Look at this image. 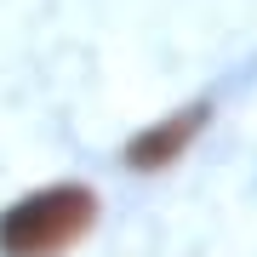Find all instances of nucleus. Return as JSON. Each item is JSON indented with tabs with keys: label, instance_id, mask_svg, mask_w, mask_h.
<instances>
[{
	"label": "nucleus",
	"instance_id": "nucleus-1",
	"mask_svg": "<svg viewBox=\"0 0 257 257\" xmlns=\"http://www.w3.org/2000/svg\"><path fill=\"white\" fill-rule=\"evenodd\" d=\"M97 223V200L92 189L63 183V189H40L18 200L0 217V251L6 257H57Z\"/></svg>",
	"mask_w": 257,
	"mask_h": 257
},
{
	"label": "nucleus",
	"instance_id": "nucleus-2",
	"mask_svg": "<svg viewBox=\"0 0 257 257\" xmlns=\"http://www.w3.org/2000/svg\"><path fill=\"white\" fill-rule=\"evenodd\" d=\"M206 126V109L194 103V109H183L177 120H166V126H155V132H143L138 143L126 149V160L138 166V172H155V166H166V160H177L183 149L194 143V132Z\"/></svg>",
	"mask_w": 257,
	"mask_h": 257
}]
</instances>
